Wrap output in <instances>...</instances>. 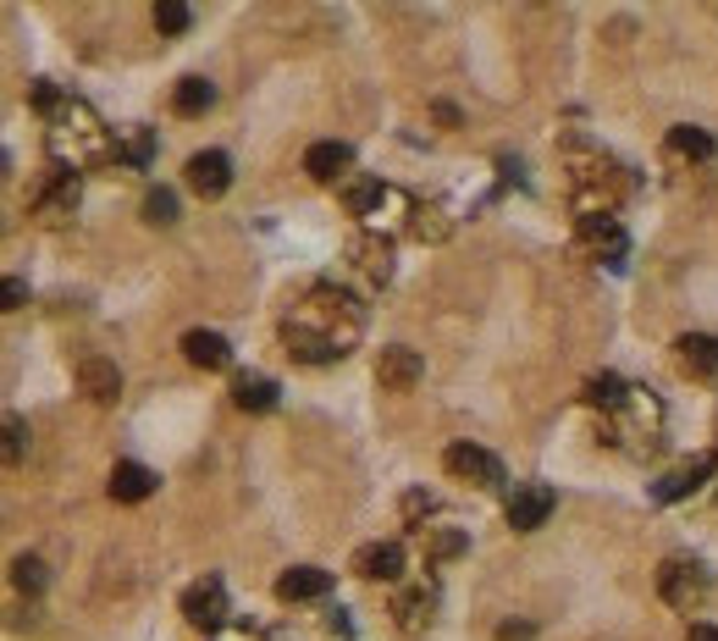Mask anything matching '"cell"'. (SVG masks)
Listing matches in <instances>:
<instances>
[{"mask_svg": "<svg viewBox=\"0 0 718 641\" xmlns=\"http://www.w3.org/2000/svg\"><path fill=\"white\" fill-rule=\"evenodd\" d=\"M77 393H83L88 404L111 409V404L122 399V371H117V359H106V354H83V359H77Z\"/></svg>", "mask_w": 718, "mask_h": 641, "instance_id": "9c48e42d", "label": "cell"}, {"mask_svg": "<svg viewBox=\"0 0 718 641\" xmlns=\"http://www.w3.org/2000/svg\"><path fill=\"white\" fill-rule=\"evenodd\" d=\"M183 619H189L194 630H222V625H227V586H222L216 575L194 581V586L183 592Z\"/></svg>", "mask_w": 718, "mask_h": 641, "instance_id": "30bf717a", "label": "cell"}, {"mask_svg": "<svg viewBox=\"0 0 718 641\" xmlns=\"http://www.w3.org/2000/svg\"><path fill=\"white\" fill-rule=\"evenodd\" d=\"M707 476H713V453H702V460H691V465H680L674 476H663V482L653 487V498H658V503H680V498H691Z\"/></svg>", "mask_w": 718, "mask_h": 641, "instance_id": "44dd1931", "label": "cell"}, {"mask_svg": "<svg viewBox=\"0 0 718 641\" xmlns=\"http://www.w3.org/2000/svg\"><path fill=\"white\" fill-rule=\"evenodd\" d=\"M232 404H238L243 415H272V409L283 404V388H277L272 377H254V371H249V377L232 382Z\"/></svg>", "mask_w": 718, "mask_h": 641, "instance_id": "ffe728a7", "label": "cell"}, {"mask_svg": "<svg viewBox=\"0 0 718 641\" xmlns=\"http://www.w3.org/2000/svg\"><path fill=\"white\" fill-rule=\"evenodd\" d=\"M326 592H332V575L315 570V565H294V570L277 575V597H283V603H315V597H326Z\"/></svg>", "mask_w": 718, "mask_h": 641, "instance_id": "e0dca14e", "label": "cell"}, {"mask_svg": "<svg viewBox=\"0 0 718 641\" xmlns=\"http://www.w3.org/2000/svg\"><path fill=\"white\" fill-rule=\"evenodd\" d=\"M442 465H447V476L454 482H465V487H503V465H498V453H487V448H476V442H454L442 453Z\"/></svg>", "mask_w": 718, "mask_h": 641, "instance_id": "8992f818", "label": "cell"}, {"mask_svg": "<svg viewBox=\"0 0 718 641\" xmlns=\"http://www.w3.org/2000/svg\"><path fill=\"white\" fill-rule=\"evenodd\" d=\"M183 359L194 365V371H227V365H232V343L222 332L194 327V332H183Z\"/></svg>", "mask_w": 718, "mask_h": 641, "instance_id": "2e32d148", "label": "cell"}, {"mask_svg": "<svg viewBox=\"0 0 718 641\" xmlns=\"http://www.w3.org/2000/svg\"><path fill=\"white\" fill-rule=\"evenodd\" d=\"M498 636H503V641H530V630H525V625H503Z\"/></svg>", "mask_w": 718, "mask_h": 641, "instance_id": "d590c367", "label": "cell"}, {"mask_svg": "<svg viewBox=\"0 0 718 641\" xmlns=\"http://www.w3.org/2000/svg\"><path fill=\"white\" fill-rule=\"evenodd\" d=\"M553 509H559V492H553L548 482H519V487L508 492V503H503V520H508L514 531H536V525H548Z\"/></svg>", "mask_w": 718, "mask_h": 641, "instance_id": "52a82bcc", "label": "cell"}, {"mask_svg": "<svg viewBox=\"0 0 718 641\" xmlns=\"http://www.w3.org/2000/svg\"><path fill=\"white\" fill-rule=\"evenodd\" d=\"M570 177H575V211H581V216H613V205L624 200V189H631L624 166L608 161L602 150H586V161L575 155V161H570Z\"/></svg>", "mask_w": 718, "mask_h": 641, "instance_id": "3957f363", "label": "cell"}, {"mask_svg": "<svg viewBox=\"0 0 718 641\" xmlns=\"http://www.w3.org/2000/svg\"><path fill=\"white\" fill-rule=\"evenodd\" d=\"M575 249L591 254V260L624 265V249H631V238H624V227H619L613 216H581V227H575Z\"/></svg>", "mask_w": 718, "mask_h": 641, "instance_id": "ba28073f", "label": "cell"}, {"mask_svg": "<svg viewBox=\"0 0 718 641\" xmlns=\"http://www.w3.org/2000/svg\"><path fill=\"white\" fill-rule=\"evenodd\" d=\"M144 222L149 227H171L177 222V194L171 189H149L144 194Z\"/></svg>", "mask_w": 718, "mask_h": 641, "instance_id": "4dcf8cb0", "label": "cell"}, {"mask_svg": "<svg viewBox=\"0 0 718 641\" xmlns=\"http://www.w3.org/2000/svg\"><path fill=\"white\" fill-rule=\"evenodd\" d=\"M183 182H189L200 200H222V194L232 189V161H227V150H200V155H189Z\"/></svg>", "mask_w": 718, "mask_h": 641, "instance_id": "8fae6325", "label": "cell"}, {"mask_svg": "<svg viewBox=\"0 0 718 641\" xmlns=\"http://www.w3.org/2000/svg\"><path fill=\"white\" fill-rule=\"evenodd\" d=\"M420 377H426V359H420L415 348L393 343V348H382V354H376V382H382L387 393H409Z\"/></svg>", "mask_w": 718, "mask_h": 641, "instance_id": "5bb4252c", "label": "cell"}, {"mask_svg": "<svg viewBox=\"0 0 718 641\" xmlns=\"http://www.w3.org/2000/svg\"><path fill=\"white\" fill-rule=\"evenodd\" d=\"M431 608H436V586H431V581L404 586V592L393 597V625H398L404 636H426V630H431Z\"/></svg>", "mask_w": 718, "mask_h": 641, "instance_id": "9a60e30c", "label": "cell"}, {"mask_svg": "<svg viewBox=\"0 0 718 641\" xmlns=\"http://www.w3.org/2000/svg\"><path fill=\"white\" fill-rule=\"evenodd\" d=\"M685 641H718V625H707V619H696V625L685 630Z\"/></svg>", "mask_w": 718, "mask_h": 641, "instance_id": "836d02e7", "label": "cell"}, {"mask_svg": "<svg viewBox=\"0 0 718 641\" xmlns=\"http://www.w3.org/2000/svg\"><path fill=\"white\" fill-rule=\"evenodd\" d=\"M23 299H28V288H23V283H17V277H7V310H17V305H23Z\"/></svg>", "mask_w": 718, "mask_h": 641, "instance_id": "e575fe53", "label": "cell"}, {"mask_svg": "<svg viewBox=\"0 0 718 641\" xmlns=\"http://www.w3.org/2000/svg\"><path fill=\"white\" fill-rule=\"evenodd\" d=\"M631 393H636V388H624L613 371H602V377H591V382H586V404H597V409H613V415H619L624 404H631Z\"/></svg>", "mask_w": 718, "mask_h": 641, "instance_id": "4316f807", "label": "cell"}, {"mask_svg": "<svg viewBox=\"0 0 718 641\" xmlns=\"http://www.w3.org/2000/svg\"><path fill=\"white\" fill-rule=\"evenodd\" d=\"M674 365L691 382H718V337L713 332H685L674 343Z\"/></svg>", "mask_w": 718, "mask_h": 641, "instance_id": "7c38bea8", "label": "cell"}, {"mask_svg": "<svg viewBox=\"0 0 718 641\" xmlns=\"http://www.w3.org/2000/svg\"><path fill=\"white\" fill-rule=\"evenodd\" d=\"M50 128V155H56V166H72V171H83V166H100V161H111L117 155V139L106 133V122L88 111L83 100H61V111L45 122Z\"/></svg>", "mask_w": 718, "mask_h": 641, "instance_id": "7a4b0ae2", "label": "cell"}, {"mask_svg": "<svg viewBox=\"0 0 718 641\" xmlns=\"http://www.w3.org/2000/svg\"><path fill=\"white\" fill-rule=\"evenodd\" d=\"M382 200H387V182H382V177H359V182H348V189H343V205H348L354 216H376Z\"/></svg>", "mask_w": 718, "mask_h": 641, "instance_id": "484cf974", "label": "cell"}, {"mask_svg": "<svg viewBox=\"0 0 718 641\" xmlns=\"http://www.w3.org/2000/svg\"><path fill=\"white\" fill-rule=\"evenodd\" d=\"M354 265L366 271L371 283H387V277H393V244L376 238V233H359V238H354Z\"/></svg>", "mask_w": 718, "mask_h": 641, "instance_id": "7402d4cb", "label": "cell"}, {"mask_svg": "<svg viewBox=\"0 0 718 641\" xmlns=\"http://www.w3.org/2000/svg\"><path fill=\"white\" fill-rule=\"evenodd\" d=\"M211 106H216V83L211 78H183L171 88V111L177 117H205Z\"/></svg>", "mask_w": 718, "mask_h": 641, "instance_id": "603a6c76", "label": "cell"}, {"mask_svg": "<svg viewBox=\"0 0 718 641\" xmlns=\"http://www.w3.org/2000/svg\"><path fill=\"white\" fill-rule=\"evenodd\" d=\"M106 487H111V498H117V503H144V498L155 492V471H149V465H139V460H117Z\"/></svg>", "mask_w": 718, "mask_h": 641, "instance_id": "d6986e66", "label": "cell"}, {"mask_svg": "<svg viewBox=\"0 0 718 641\" xmlns=\"http://www.w3.org/2000/svg\"><path fill=\"white\" fill-rule=\"evenodd\" d=\"M447 227H454V222H447V211H442V205H409V233H415V238L442 244V238H447Z\"/></svg>", "mask_w": 718, "mask_h": 641, "instance_id": "83f0119b", "label": "cell"}, {"mask_svg": "<svg viewBox=\"0 0 718 641\" xmlns=\"http://www.w3.org/2000/svg\"><path fill=\"white\" fill-rule=\"evenodd\" d=\"M359 332H366V310H359V299L343 294L337 283H310V294L283 321V348L299 365H337L359 343Z\"/></svg>", "mask_w": 718, "mask_h": 641, "instance_id": "6da1fadb", "label": "cell"}, {"mask_svg": "<svg viewBox=\"0 0 718 641\" xmlns=\"http://www.w3.org/2000/svg\"><path fill=\"white\" fill-rule=\"evenodd\" d=\"M117 161H128V166H139V171H144V166L155 161V133H149V128H133V133L117 144Z\"/></svg>", "mask_w": 718, "mask_h": 641, "instance_id": "f546056e", "label": "cell"}, {"mask_svg": "<svg viewBox=\"0 0 718 641\" xmlns=\"http://www.w3.org/2000/svg\"><path fill=\"white\" fill-rule=\"evenodd\" d=\"M155 28H160L166 39H177V34L194 28V12L183 7V0H160V7H155Z\"/></svg>", "mask_w": 718, "mask_h": 641, "instance_id": "f1b7e54d", "label": "cell"}, {"mask_svg": "<svg viewBox=\"0 0 718 641\" xmlns=\"http://www.w3.org/2000/svg\"><path fill=\"white\" fill-rule=\"evenodd\" d=\"M420 547H426L431 565H442V559H459L465 547H470V536H465V531H447V525H426V531H420Z\"/></svg>", "mask_w": 718, "mask_h": 641, "instance_id": "d4e9b609", "label": "cell"}, {"mask_svg": "<svg viewBox=\"0 0 718 641\" xmlns=\"http://www.w3.org/2000/svg\"><path fill=\"white\" fill-rule=\"evenodd\" d=\"M669 155H680V161H713L718 139L707 128H669Z\"/></svg>", "mask_w": 718, "mask_h": 641, "instance_id": "cb8c5ba5", "label": "cell"}, {"mask_svg": "<svg viewBox=\"0 0 718 641\" xmlns=\"http://www.w3.org/2000/svg\"><path fill=\"white\" fill-rule=\"evenodd\" d=\"M404 565H409L404 542H366V547L354 554V575H359V581H398Z\"/></svg>", "mask_w": 718, "mask_h": 641, "instance_id": "4fadbf2b", "label": "cell"}, {"mask_svg": "<svg viewBox=\"0 0 718 641\" xmlns=\"http://www.w3.org/2000/svg\"><path fill=\"white\" fill-rule=\"evenodd\" d=\"M348 166H354V150H348L343 139H321V144L304 150V171H310L315 182H337Z\"/></svg>", "mask_w": 718, "mask_h": 641, "instance_id": "ac0fdd59", "label": "cell"}, {"mask_svg": "<svg viewBox=\"0 0 718 641\" xmlns=\"http://www.w3.org/2000/svg\"><path fill=\"white\" fill-rule=\"evenodd\" d=\"M12 581H17L23 592H45V581H50V575H45V559H34V554H23V559L12 565Z\"/></svg>", "mask_w": 718, "mask_h": 641, "instance_id": "1f68e13d", "label": "cell"}, {"mask_svg": "<svg viewBox=\"0 0 718 641\" xmlns=\"http://www.w3.org/2000/svg\"><path fill=\"white\" fill-rule=\"evenodd\" d=\"M23 442H28V426H23L17 415H7V465H12V471L23 465Z\"/></svg>", "mask_w": 718, "mask_h": 641, "instance_id": "d6a6232c", "label": "cell"}, {"mask_svg": "<svg viewBox=\"0 0 718 641\" xmlns=\"http://www.w3.org/2000/svg\"><path fill=\"white\" fill-rule=\"evenodd\" d=\"M77 194H83V182H77L72 166H45L39 182L28 189V205H34L39 222H67L77 211Z\"/></svg>", "mask_w": 718, "mask_h": 641, "instance_id": "5b68a950", "label": "cell"}, {"mask_svg": "<svg viewBox=\"0 0 718 641\" xmlns=\"http://www.w3.org/2000/svg\"><path fill=\"white\" fill-rule=\"evenodd\" d=\"M658 597L669 608H680V614H696L713 597V575L696 559H663L658 565Z\"/></svg>", "mask_w": 718, "mask_h": 641, "instance_id": "277c9868", "label": "cell"}]
</instances>
